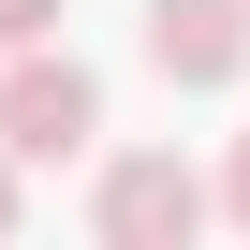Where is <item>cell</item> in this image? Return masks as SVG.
Listing matches in <instances>:
<instances>
[{"instance_id":"obj_1","label":"cell","mask_w":250,"mask_h":250,"mask_svg":"<svg viewBox=\"0 0 250 250\" xmlns=\"http://www.w3.org/2000/svg\"><path fill=\"white\" fill-rule=\"evenodd\" d=\"M88 133H103V74L15 44V74H0V147H15V162H74Z\"/></svg>"},{"instance_id":"obj_2","label":"cell","mask_w":250,"mask_h":250,"mask_svg":"<svg viewBox=\"0 0 250 250\" xmlns=\"http://www.w3.org/2000/svg\"><path fill=\"white\" fill-rule=\"evenodd\" d=\"M88 221H103V250H177V235L206 221V177H191L177 147H118L103 191H88Z\"/></svg>"},{"instance_id":"obj_3","label":"cell","mask_w":250,"mask_h":250,"mask_svg":"<svg viewBox=\"0 0 250 250\" xmlns=\"http://www.w3.org/2000/svg\"><path fill=\"white\" fill-rule=\"evenodd\" d=\"M147 74L162 88H235L250 74V0H147Z\"/></svg>"},{"instance_id":"obj_4","label":"cell","mask_w":250,"mask_h":250,"mask_svg":"<svg viewBox=\"0 0 250 250\" xmlns=\"http://www.w3.org/2000/svg\"><path fill=\"white\" fill-rule=\"evenodd\" d=\"M59 30V0H0V59H15V44H44Z\"/></svg>"},{"instance_id":"obj_5","label":"cell","mask_w":250,"mask_h":250,"mask_svg":"<svg viewBox=\"0 0 250 250\" xmlns=\"http://www.w3.org/2000/svg\"><path fill=\"white\" fill-rule=\"evenodd\" d=\"M221 206H235V221H250V133H235V162H221Z\"/></svg>"},{"instance_id":"obj_6","label":"cell","mask_w":250,"mask_h":250,"mask_svg":"<svg viewBox=\"0 0 250 250\" xmlns=\"http://www.w3.org/2000/svg\"><path fill=\"white\" fill-rule=\"evenodd\" d=\"M15 206H30V191H15V147H0V235H15Z\"/></svg>"}]
</instances>
